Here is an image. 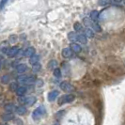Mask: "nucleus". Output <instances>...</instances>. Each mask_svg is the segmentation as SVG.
Here are the masks:
<instances>
[{"label": "nucleus", "instance_id": "1", "mask_svg": "<svg viewBox=\"0 0 125 125\" xmlns=\"http://www.w3.org/2000/svg\"><path fill=\"white\" fill-rule=\"evenodd\" d=\"M74 100H75L74 95L69 93V94H66V95H63L61 97H59L57 103H58V105H63V104H65L72 103V102H73Z\"/></svg>", "mask_w": 125, "mask_h": 125}, {"label": "nucleus", "instance_id": "2", "mask_svg": "<svg viewBox=\"0 0 125 125\" xmlns=\"http://www.w3.org/2000/svg\"><path fill=\"white\" fill-rule=\"evenodd\" d=\"M45 113H46L45 107L43 105H41V106H39L33 111V113H32V118H33L34 120H39L42 116L45 115Z\"/></svg>", "mask_w": 125, "mask_h": 125}, {"label": "nucleus", "instance_id": "3", "mask_svg": "<svg viewBox=\"0 0 125 125\" xmlns=\"http://www.w3.org/2000/svg\"><path fill=\"white\" fill-rule=\"evenodd\" d=\"M60 88L62 89L64 92H67V93L73 92V91H74V89H75V88L72 84H70L69 82H66V81L62 82V83L60 84Z\"/></svg>", "mask_w": 125, "mask_h": 125}, {"label": "nucleus", "instance_id": "4", "mask_svg": "<svg viewBox=\"0 0 125 125\" xmlns=\"http://www.w3.org/2000/svg\"><path fill=\"white\" fill-rule=\"evenodd\" d=\"M107 71L110 74H122L124 73L121 67H108Z\"/></svg>", "mask_w": 125, "mask_h": 125}, {"label": "nucleus", "instance_id": "5", "mask_svg": "<svg viewBox=\"0 0 125 125\" xmlns=\"http://www.w3.org/2000/svg\"><path fill=\"white\" fill-rule=\"evenodd\" d=\"M19 49L17 46H13V47H10V48H9V50L7 52V56H9V57H14V56H17V54H18L19 52Z\"/></svg>", "mask_w": 125, "mask_h": 125}, {"label": "nucleus", "instance_id": "6", "mask_svg": "<svg viewBox=\"0 0 125 125\" xmlns=\"http://www.w3.org/2000/svg\"><path fill=\"white\" fill-rule=\"evenodd\" d=\"M37 81V78L36 76L34 75H30V76H25V79L24 81V84L27 85V86H31L32 84H35Z\"/></svg>", "mask_w": 125, "mask_h": 125}, {"label": "nucleus", "instance_id": "7", "mask_svg": "<svg viewBox=\"0 0 125 125\" xmlns=\"http://www.w3.org/2000/svg\"><path fill=\"white\" fill-rule=\"evenodd\" d=\"M35 52H36V50L34 47H27L24 52V56L26 57H31L32 56L35 55Z\"/></svg>", "mask_w": 125, "mask_h": 125}, {"label": "nucleus", "instance_id": "8", "mask_svg": "<svg viewBox=\"0 0 125 125\" xmlns=\"http://www.w3.org/2000/svg\"><path fill=\"white\" fill-rule=\"evenodd\" d=\"M37 101V98L35 96H28V97H25V104H27L29 106L33 105Z\"/></svg>", "mask_w": 125, "mask_h": 125}, {"label": "nucleus", "instance_id": "9", "mask_svg": "<svg viewBox=\"0 0 125 125\" xmlns=\"http://www.w3.org/2000/svg\"><path fill=\"white\" fill-rule=\"evenodd\" d=\"M72 54H73V51L72 49L70 48V47H66V48H64L61 52V55L64 58H68V57H71L72 56Z\"/></svg>", "mask_w": 125, "mask_h": 125}, {"label": "nucleus", "instance_id": "10", "mask_svg": "<svg viewBox=\"0 0 125 125\" xmlns=\"http://www.w3.org/2000/svg\"><path fill=\"white\" fill-rule=\"evenodd\" d=\"M59 95V92L57 90H53L48 93V101L49 102H54L57 98V96Z\"/></svg>", "mask_w": 125, "mask_h": 125}, {"label": "nucleus", "instance_id": "11", "mask_svg": "<svg viewBox=\"0 0 125 125\" xmlns=\"http://www.w3.org/2000/svg\"><path fill=\"white\" fill-rule=\"evenodd\" d=\"M77 41L80 42V43L82 44H86L87 42H88V38H87V36L85 35V34H77Z\"/></svg>", "mask_w": 125, "mask_h": 125}, {"label": "nucleus", "instance_id": "12", "mask_svg": "<svg viewBox=\"0 0 125 125\" xmlns=\"http://www.w3.org/2000/svg\"><path fill=\"white\" fill-rule=\"evenodd\" d=\"M26 90H27V88L26 87H24V86H22V87H18V88L16 89V94L18 95L19 97H22V96H24L26 92Z\"/></svg>", "mask_w": 125, "mask_h": 125}, {"label": "nucleus", "instance_id": "13", "mask_svg": "<svg viewBox=\"0 0 125 125\" xmlns=\"http://www.w3.org/2000/svg\"><path fill=\"white\" fill-rule=\"evenodd\" d=\"M47 67H48V69L49 70H53V71H54V70L57 69V67H58V63H57V61L55 60V59H52V60H50V61L48 62Z\"/></svg>", "mask_w": 125, "mask_h": 125}, {"label": "nucleus", "instance_id": "14", "mask_svg": "<svg viewBox=\"0 0 125 125\" xmlns=\"http://www.w3.org/2000/svg\"><path fill=\"white\" fill-rule=\"evenodd\" d=\"M27 69V66L25 64H19L16 66V72L18 73H24Z\"/></svg>", "mask_w": 125, "mask_h": 125}, {"label": "nucleus", "instance_id": "15", "mask_svg": "<svg viewBox=\"0 0 125 125\" xmlns=\"http://www.w3.org/2000/svg\"><path fill=\"white\" fill-rule=\"evenodd\" d=\"M71 49H72L73 52H74V53H80L82 51L81 46L79 44L75 43V42H73V43L71 44Z\"/></svg>", "mask_w": 125, "mask_h": 125}, {"label": "nucleus", "instance_id": "16", "mask_svg": "<svg viewBox=\"0 0 125 125\" xmlns=\"http://www.w3.org/2000/svg\"><path fill=\"white\" fill-rule=\"evenodd\" d=\"M26 108H25L24 105H20V106L16 107V109H15V112L17 113L18 115L20 116H23V115H25V113H26Z\"/></svg>", "mask_w": 125, "mask_h": 125}, {"label": "nucleus", "instance_id": "17", "mask_svg": "<svg viewBox=\"0 0 125 125\" xmlns=\"http://www.w3.org/2000/svg\"><path fill=\"white\" fill-rule=\"evenodd\" d=\"M16 109V106L13 104H8L5 105V110H6L8 113H12L15 111Z\"/></svg>", "mask_w": 125, "mask_h": 125}, {"label": "nucleus", "instance_id": "18", "mask_svg": "<svg viewBox=\"0 0 125 125\" xmlns=\"http://www.w3.org/2000/svg\"><path fill=\"white\" fill-rule=\"evenodd\" d=\"M99 16H100V14H99V11H98V10H92V11L90 12V19H91V21H93V22H96V21L99 19Z\"/></svg>", "mask_w": 125, "mask_h": 125}, {"label": "nucleus", "instance_id": "19", "mask_svg": "<svg viewBox=\"0 0 125 125\" xmlns=\"http://www.w3.org/2000/svg\"><path fill=\"white\" fill-rule=\"evenodd\" d=\"M13 119H14V115L12 113H6L2 116V119L4 121H9V120H11Z\"/></svg>", "mask_w": 125, "mask_h": 125}, {"label": "nucleus", "instance_id": "20", "mask_svg": "<svg viewBox=\"0 0 125 125\" xmlns=\"http://www.w3.org/2000/svg\"><path fill=\"white\" fill-rule=\"evenodd\" d=\"M68 39H69L70 42H75V41H77V33L76 32H70L69 34H68Z\"/></svg>", "mask_w": 125, "mask_h": 125}, {"label": "nucleus", "instance_id": "21", "mask_svg": "<svg viewBox=\"0 0 125 125\" xmlns=\"http://www.w3.org/2000/svg\"><path fill=\"white\" fill-rule=\"evenodd\" d=\"M39 60H40V56H38V55H34V56H32L31 57H30V59H29V63L33 66L34 64L39 63Z\"/></svg>", "mask_w": 125, "mask_h": 125}, {"label": "nucleus", "instance_id": "22", "mask_svg": "<svg viewBox=\"0 0 125 125\" xmlns=\"http://www.w3.org/2000/svg\"><path fill=\"white\" fill-rule=\"evenodd\" d=\"M73 28H74L75 32H82L83 31V25L79 23V22H76L73 25Z\"/></svg>", "mask_w": 125, "mask_h": 125}, {"label": "nucleus", "instance_id": "23", "mask_svg": "<svg viewBox=\"0 0 125 125\" xmlns=\"http://www.w3.org/2000/svg\"><path fill=\"white\" fill-rule=\"evenodd\" d=\"M1 83L2 84H8V83H10V76L9 74H5L3 75L2 77H1Z\"/></svg>", "mask_w": 125, "mask_h": 125}, {"label": "nucleus", "instance_id": "24", "mask_svg": "<svg viewBox=\"0 0 125 125\" xmlns=\"http://www.w3.org/2000/svg\"><path fill=\"white\" fill-rule=\"evenodd\" d=\"M90 27H91L95 32H101V30H102L101 26L98 25L96 22H92V24H91V25H90Z\"/></svg>", "mask_w": 125, "mask_h": 125}, {"label": "nucleus", "instance_id": "25", "mask_svg": "<svg viewBox=\"0 0 125 125\" xmlns=\"http://www.w3.org/2000/svg\"><path fill=\"white\" fill-rule=\"evenodd\" d=\"M85 35H86L87 38H88V39H92V38H94V32L92 29L87 28V29H86V34H85Z\"/></svg>", "mask_w": 125, "mask_h": 125}, {"label": "nucleus", "instance_id": "26", "mask_svg": "<svg viewBox=\"0 0 125 125\" xmlns=\"http://www.w3.org/2000/svg\"><path fill=\"white\" fill-rule=\"evenodd\" d=\"M42 69V65L40 64V63H36V64H34L33 65V67H32V72L33 73H38V72H40Z\"/></svg>", "mask_w": 125, "mask_h": 125}, {"label": "nucleus", "instance_id": "27", "mask_svg": "<svg viewBox=\"0 0 125 125\" xmlns=\"http://www.w3.org/2000/svg\"><path fill=\"white\" fill-rule=\"evenodd\" d=\"M92 22H93V21H91V19L90 18H84L83 19V23H84V25L87 26V28L90 27V25H91V24H92Z\"/></svg>", "mask_w": 125, "mask_h": 125}, {"label": "nucleus", "instance_id": "28", "mask_svg": "<svg viewBox=\"0 0 125 125\" xmlns=\"http://www.w3.org/2000/svg\"><path fill=\"white\" fill-rule=\"evenodd\" d=\"M98 4L102 7L107 6L110 4V0H98Z\"/></svg>", "mask_w": 125, "mask_h": 125}, {"label": "nucleus", "instance_id": "29", "mask_svg": "<svg viewBox=\"0 0 125 125\" xmlns=\"http://www.w3.org/2000/svg\"><path fill=\"white\" fill-rule=\"evenodd\" d=\"M54 76L56 77V78H60V77L62 76V74H61V70L58 69V68L56 70H54Z\"/></svg>", "mask_w": 125, "mask_h": 125}, {"label": "nucleus", "instance_id": "30", "mask_svg": "<svg viewBox=\"0 0 125 125\" xmlns=\"http://www.w3.org/2000/svg\"><path fill=\"white\" fill-rule=\"evenodd\" d=\"M18 88V85L16 82H12L10 85V89L12 90V91H16V89Z\"/></svg>", "mask_w": 125, "mask_h": 125}, {"label": "nucleus", "instance_id": "31", "mask_svg": "<svg viewBox=\"0 0 125 125\" xmlns=\"http://www.w3.org/2000/svg\"><path fill=\"white\" fill-rule=\"evenodd\" d=\"M7 2H8V0H1V2H0V10L5 7V5L7 4Z\"/></svg>", "mask_w": 125, "mask_h": 125}, {"label": "nucleus", "instance_id": "32", "mask_svg": "<svg viewBox=\"0 0 125 125\" xmlns=\"http://www.w3.org/2000/svg\"><path fill=\"white\" fill-rule=\"evenodd\" d=\"M36 84H37L38 87H41V86H42V85H43V81H42V79H39V80H37Z\"/></svg>", "mask_w": 125, "mask_h": 125}, {"label": "nucleus", "instance_id": "33", "mask_svg": "<svg viewBox=\"0 0 125 125\" xmlns=\"http://www.w3.org/2000/svg\"><path fill=\"white\" fill-rule=\"evenodd\" d=\"M10 42H15V41H16V36H10Z\"/></svg>", "mask_w": 125, "mask_h": 125}, {"label": "nucleus", "instance_id": "34", "mask_svg": "<svg viewBox=\"0 0 125 125\" xmlns=\"http://www.w3.org/2000/svg\"><path fill=\"white\" fill-rule=\"evenodd\" d=\"M16 124L17 125H23V121L20 119H16Z\"/></svg>", "mask_w": 125, "mask_h": 125}, {"label": "nucleus", "instance_id": "35", "mask_svg": "<svg viewBox=\"0 0 125 125\" xmlns=\"http://www.w3.org/2000/svg\"><path fill=\"white\" fill-rule=\"evenodd\" d=\"M8 50H9V48H3V49H2V53H3V54H6L7 55Z\"/></svg>", "mask_w": 125, "mask_h": 125}, {"label": "nucleus", "instance_id": "36", "mask_svg": "<svg viewBox=\"0 0 125 125\" xmlns=\"http://www.w3.org/2000/svg\"><path fill=\"white\" fill-rule=\"evenodd\" d=\"M113 1H115V2H118V3H119V2H121L122 0H113Z\"/></svg>", "mask_w": 125, "mask_h": 125}, {"label": "nucleus", "instance_id": "37", "mask_svg": "<svg viewBox=\"0 0 125 125\" xmlns=\"http://www.w3.org/2000/svg\"><path fill=\"white\" fill-rule=\"evenodd\" d=\"M1 68H2V62L0 61V70H1Z\"/></svg>", "mask_w": 125, "mask_h": 125}, {"label": "nucleus", "instance_id": "38", "mask_svg": "<svg viewBox=\"0 0 125 125\" xmlns=\"http://www.w3.org/2000/svg\"><path fill=\"white\" fill-rule=\"evenodd\" d=\"M56 125H59V124H58V123H56Z\"/></svg>", "mask_w": 125, "mask_h": 125}, {"label": "nucleus", "instance_id": "39", "mask_svg": "<svg viewBox=\"0 0 125 125\" xmlns=\"http://www.w3.org/2000/svg\"><path fill=\"white\" fill-rule=\"evenodd\" d=\"M124 4H125V0H124Z\"/></svg>", "mask_w": 125, "mask_h": 125}, {"label": "nucleus", "instance_id": "40", "mask_svg": "<svg viewBox=\"0 0 125 125\" xmlns=\"http://www.w3.org/2000/svg\"><path fill=\"white\" fill-rule=\"evenodd\" d=\"M54 125H56V124H54Z\"/></svg>", "mask_w": 125, "mask_h": 125}, {"label": "nucleus", "instance_id": "41", "mask_svg": "<svg viewBox=\"0 0 125 125\" xmlns=\"http://www.w3.org/2000/svg\"><path fill=\"white\" fill-rule=\"evenodd\" d=\"M3 125H7V124H3Z\"/></svg>", "mask_w": 125, "mask_h": 125}]
</instances>
